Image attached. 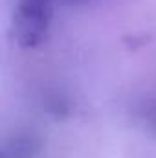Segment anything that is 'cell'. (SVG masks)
Returning <instances> with one entry per match:
<instances>
[{"label":"cell","instance_id":"6da1fadb","mask_svg":"<svg viewBox=\"0 0 156 158\" xmlns=\"http://www.w3.org/2000/svg\"><path fill=\"white\" fill-rule=\"evenodd\" d=\"M51 24V0H17L13 13V35L22 48H37L44 42Z\"/></svg>","mask_w":156,"mask_h":158}]
</instances>
